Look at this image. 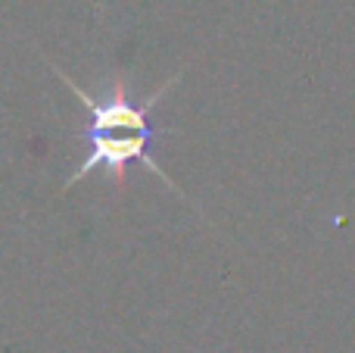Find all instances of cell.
Here are the masks:
<instances>
[{
  "mask_svg": "<svg viewBox=\"0 0 355 353\" xmlns=\"http://www.w3.org/2000/svg\"><path fill=\"white\" fill-rule=\"evenodd\" d=\"M60 81L66 88H72L78 94L81 106H85L87 119L85 129H81V141H85V160L78 163L72 175L66 179L62 188H72L78 181H85L91 172H106V179L112 181H125V172H128V163H144L150 172L156 175L159 181H166L168 188H175L168 181V175L150 160V144L156 138V125L150 119L153 106L159 104V97L172 88V81L162 88H156L150 97L137 100L128 94V85L125 79H112L106 85V91L100 97H91L87 91H81L66 72H60Z\"/></svg>",
  "mask_w": 355,
  "mask_h": 353,
  "instance_id": "obj_1",
  "label": "cell"
}]
</instances>
